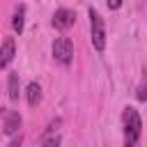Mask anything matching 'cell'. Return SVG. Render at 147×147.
<instances>
[{"label": "cell", "instance_id": "obj_6", "mask_svg": "<svg viewBox=\"0 0 147 147\" xmlns=\"http://www.w3.org/2000/svg\"><path fill=\"white\" fill-rule=\"evenodd\" d=\"M5 115V124H2V131L7 133V136H16L18 133V129H21V115L16 113V110H5L2 113Z\"/></svg>", "mask_w": 147, "mask_h": 147}, {"label": "cell", "instance_id": "obj_8", "mask_svg": "<svg viewBox=\"0 0 147 147\" xmlns=\"http://www.w3.org/2000/svg\"><path fill=\"white\" fill-rule=\"evenodd\" d=\"M25 99H28L30 106H37V103L41 101V85H39L37 80H30V83H28V87H25Z\"/></svg>", "mask_w": 147, "mask_h": 147}, {"label": "cell", "instance_id": "obj_7", "mask_svg": "<svg viewBox=\"0 0 147 147\" xmlns=\"http://www.w3.org/2000/svg\"><path fill=\"white\" fill-rule=\"evenodd\" d=\"M7 96H9V101H18V96H21V78L16 71H11L7 78Z\"/></svg>", "mask_w": 147, "mask_h": 147}, {"label": "cell", "instance_id": "obj_11", "mask_svg": "<svg viewBox=\"0 0 147 147\" xmlns=\"http://www.w3.org/2000/svg\"><path fill=\"white\" fill-rule=\"evenodd\" d=\"M138 101H147V94H145V80H140V85H138Z\"/></svg>", "mask_w": 147, "mask_h": 147}, {"label": "cell", "instance_id": "obj_13", "mask_svg": "<svg viewBox=\"0 0 147 147\" xmlns=\"http://www.w3.org/2000/svg\"><path fill=\"white\" fill-rule=\"evenodd\" d=\"M122 7V2L119 0H115V2H108V9H119Z\"/></svg>", "mask_w": 147, "mask_h": 147}, {"label": "cell", "instance_id": "obj_2", "mask_svg": "<svg viewBox=\"0 0 147 147\" xmlns=\"http://www.w3.org/2000/svg\"><path fill=\"white\" fill-rule=\"evenodd\" d=\"M87 14H90V34H92V46H94L96 53H103V48H106V23H103L101 14H99L94 7H90Z\"/></svg>", "mask_w": 147, "mask_h": 147}, {"label": "cell", "instance_id": "obj_4", "mask_svg": "<svg viewBox=\"0 0 147 147\" xmlns=\"http://www.w3.org/2000/svg\"><path fill=\"white\" fill-rule=\"evenodd\" d=\"M74 21H76V14H74L69 7H60V9H55V14H53V25H55L57 30H69V28L74 25Z\"/></svg>", "mask_w": 147, "mask_h": 147}, {"label": "cell", "instance_id": "obj_12", "mask_svg": "<svg viewBox=\"0 0 147 147\" xmlns=\"http://www.w3.org/2000/svg\"><path fill=\"white\" fill-rule=\"evenodd\" d=\"M21 145H23V138H21V133H18L16 138H11V140H9V145H7V147H21Z\"/></svg>", "mask_w": 147, "mask_h": 147}, {"label": "cell", "instance_id": "obj_1", "mask_svg": "<svg viewBox=\"0 0 147 147\" xmlns=\"http://www.w3.org/2000/svg\"><path fill=\"white\" fill-rule=\"evenodd\" d=\"M122 126H124V147H136L142 136V119L140 113L133 106H126L122 113Z\"/></svg>", "mask_w": 147, "mask_h": 147}, {"label": "cell", "instance_id": "obj_5", "mask_svg": "<svg viewBox=\"0 0 147 147\" xmlns=\"http://www.w3.org/2000/svg\"><path fill=\"white\" fill-rule=\"evenodd\" d=\"M14 55H16V44H14L11 37H7L0 44V69H7L11 64V60H14Z\"/></svg>", "mask_w": 147, "mask_h": 147}, {"label": "cell", "instance_id": "obj_9", "mask_svg": "<svg viewBox=\"0 0 147 147\" xmlns=\"http://www.w3.org/2000/svg\"><path fill=\"white\" fill-rule=\"evenodd\" d=\"M11 28H14V32H23V28H25V5H18L16 9H14V16H11Z\"/></svg>", "mask_w": 147, "mask_h": 147}, {"label": "cell", "instance_id": "obj_3", "mask_svg": "<svg viewBox=\"0 0 147 147\" xmlns=\"http://www.w3.org/2000/svg\"><path fill=\"white\" fill-rule=\"evenodd\" d=\"M53 57H55V62H60L64 67L71 64V60H74V44H71L69 37H57L53 41Z\"/></svg>", "mask_w": 147, "mask_h": 147}, {"label": "cell", "instance_id": "obj_10", "mask_svg": "<svg viewBox=\"0 0 147 147\" xmlns=\"http://www.w3.org/2000/svg\"><path fill=\"white\" fill-rule=\"evenodd\" d=\"M60 142H62L60 133H48L41 138V147H60Z\"/></svg>", "mask_w": 147, "mask_h": 147}]
</instances>
